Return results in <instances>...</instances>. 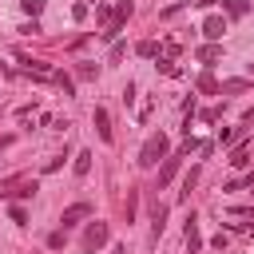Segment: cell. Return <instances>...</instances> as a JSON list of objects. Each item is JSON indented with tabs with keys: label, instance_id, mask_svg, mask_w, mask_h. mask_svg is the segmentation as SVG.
I'll use <instances>...</instances> for the list:
<instances>
[{
	"label": "cell",
	"instance_id": "d6986e66",
	"mask_svg": "<svg viewBox=\"0 0 254 254\" xmlns=\"http://www.w3.org/2000/svg\"><path fill=\"white\" fill-rule=\"evenodd\" d=\"M242 87H246V79H226L218 91H242Z\"/></svg>",
	"mask_w": 254,
	"mask_h": 254
},
{
	"label": "cell",
	"instance_id": "603a6c76",
	"mask_svg": "<svg viewBox=\"0 0 254 254\" xmlns=\"http://www.w3.org/2000/svg\"><path fill=\"white\" fill-rule=\"evenodd\" d=\"M111 254H127V246H115V250H111Z\"/></svg>",
	"mask_w": 254,
	"mask_h": 254
},
{
	"label": "cell",
	"instance_id": "7402d4cb",
	"mask_svg": "<svg viewBox=\"0 0 254 254\" xmlns=\"http://www.w3.org/2000/svg\"><path fill=\"white\" fill-rule=\"evenodd\" d=\"M246 123H254V107H250V111H246Z\"/></svg>",
	"mask_w": 254,
	"mask_h": 254
},
{
	"label": "cell",
	"instance_id": "8992f818",
	"mask_svg": "<svg viewBox=\"0 0 254 254\" xmlns=\"http://www.w3.org/2000/svg\"><path fill=\"white\" fill-rule=\"evenodd\" d=\"M91 123H95V131H99V139H103V143H111V119H107V107H95V115H91Z\"/></svg>",
	"mask_w": 254,
	"mask_h": 254
},
{
	"label": "cell",
	"instance_id": "e0dca14e",
	"mask_svg": "<svg viewBox=\"0 0 254 254\" xmlns=\"http://www.w3.org/2000/svg\"><path fill=\"white\" fill-rule=\"evenodd\" d=\"M95 71H99L95 64H79V79H95Z\"/></svg>",
	"mask_w": 254,
	"mask_h": 254
},
{
	"label": "cell",
	"instance_id": "9a60e30c",
	"mask_svg": "<svg viewBox=\"0 0 254 254\" xmlns=\"http://www.w3.org/2000/svg\"><path fill=\"white\" fill-rule=\"evenodd\" d=\"M250 163V155H246V147H238L234 155H230V167H246Z\"/></svg>",
	"mask_w": 254,
	"mask_h": 254
},
{
	"label": "cell",
	"instance_id": "ba28073f",
	"mask_svg": "<svg viewBox=\"0 0 254 254\" xmlns=\"http://www.w3.org/2000/svg\"><path fill=\"white\" fill-rule=\"evenodd\" d=\"M151 226H155V238H159L163 226H167V206H163V202H155V210H151Z\"/></svg>",
	"mask_w": 254,
	"mask_h": 254
},
{
	"label": "cell",
	"instance_id": "44dd1931",
	"mask_svg": "<svg viewBox=\"0 0 254 254\" xmlns=\"http://www.w3.org/2000/svg\"><path fill=\"white\" fill-rule=\"evenodd\" d=\"M198 4H202V8H214V4H218V0H198Z\"/></svg>",
	"mask_w": 254,
	"mask_h": 254
},
{
	"label": "cell",
	"instance_id": "9c48e42d",
	"mask_svg": "<svg viewBox=\"0 0 254 254\" xmlns=\"http://www.w3.org/2000/svg\"><path fill=\"white\" fill-rule=\"evenodd\" d=\"M187 246H190V254L202 246V238H198V222H194V214L187 218Z\"/></svg>",
	"mask_w": 254,
	"mask_h": 254
},
{
	"label": "cell",
	"instance_id": "52a82bcc",
	"mask_svg": "<svg viewBox=\"0 0 254 254\" xmlns=\"http://www.w3.org/2000/svg\"><path fill=\"white\" fill-rule=\"evenodd\" d=\"M179 159H183V155H167V159H163V167H159V187H167V183L179 175Z\"/></svg>",
	"mask_w": 254,
	"mask_h": 254
},
{
	"label": "cell",
	"instance_id": "ffe728a7",
	"mask_svg": "<svg viewBox=\"0 0 254 254\" xmlns=\"http://www.w3.org/2000/svg\"><path fill=\"white\" fill-rule=\"evenodd\" d=\"M48 246H52V250H60V246H64V230H56V234L48 238Z\"/></svg>",
	"mask_w": 254,
	"mask_h": 254
},
{
	"label": "cell",
	"instance_id": "ac0fdd59",
	"mask_svg": "<svg viewBox=\"0 0 254 254\" xmlns=\"http://www.w3.org/2000/svg\"><path fill=\"white\" fill-rule=\"evenodd\" d=\"M198 91H218V83L210 75H198Z\"/></svg>",
	"mask_w": 254,
	"mask_h": 254
},
{
	"label": "cell",
	"instance_id": "8fae6325",
	"mask_svg": "<svg viewBox=\"0 0 254 254\" xmlns=\"http://www.w3.org/2000/svg\"><path fill=\"white\" fill-rule=\"evenodd\" d=\"M87 171H91V151H79V155H75V175L83 179Z\"/></svg>",
	"mask_w": 254,
	"mask_h": 254
},
{
	"label": "cell",
	"instance_id": "30bf717a",
	"mask_svg": "<svg viewBox=\"0 0 254 254\" xmlns=\"http://www.w3.org/2000/svg\"><path fill=\"white\" fill-rule=\"evenodd\" d=\"M218 56H222V48H218V44H206V48H198V60H202V64H214Z\"/></svg>",
	"mask_w": 254,
	"mask_h": 254
},
{
	"label": "cell",
	"instance_id": "277c9868",
	"mask_svg": "<svg viewBox=\"0 0 254 254\" xmlns=\"http://www.w3.org/2000/svg\"><path fill=\"white\" fill-rule=\"evenodd\" d=\"M83 218H91V202H71V206L60 214L64 230H67V226H75V222H83Z\"/></svg>",
	"mask_w": 254,
	"mask_h": 254
},
{
	"label": "cell",
	"instance_id": "2e32d148",
	"mask_svg": "<svg viewBox=\"0 0 254 254\" xmlns=\"http://www.w3.org/2000/svg\"><path fill=\"white\" fill-rule=\"evenodd\" d=\"M135 52H139V56H155V52H159V48H155V40H143V44H139V48H135Z\"/></svg>",
	"mask_w": 254,
	"mask_h": 254
},
{
	"label": "cell",
	"instance_id": "7c38bea8",
	"mask_svg": "<svg viewBox=\"0 0 254 254\" xmlns=\"http://www.w3.org/2000/svg\"><path fill=\"white\" fill-rule=\"evenodd\" d=\"M32 194H36V183H24V187L8 190V198H32Z\"/></svg>",
	"mask_w": 254,
	"mask_h": 254
},
{
	"label": "cell",
	"instance_id": "3957f363",
	"mask_svg": "<svg viewBox=\"0 0 254 254\" xmlns=\"http://www.w3.org/2000/svg\"><path fill=\"white\" fill-rule=\"evenodd\" d=\"M107 238H111L107 222H99V218H95V222H91V226L83 230V250H87V254H95L99 246H107Z\"/></svg>",
	"mask_w": 254,
	"mask_h": 254
},
{
	"label": "cell",
	"instance_id": "6da1fadb",
	"mask_svg": "<svg viewBox=\"0 0 254 254\" xmlns=\"http://www.w3.org/2000/svg\"><path fill=\"white\" fill-rule=\"evenodd\" d=\"M167 151H171L167 135H163V131H155V135L143 143V151H139V167H155L159 159H167Z\"/></svg>",
	"mask_w": 254,
	"mask_h": 254
},
{
	"label": "cell",
	"instance_id": "5b68a950",
	"mask_svg": "<svg viewBox=\"0 0 254 254\" xmlns=\"http://www.w3.org/2000/svg\"><path fill=\"white\" fill-rule=\"evenodd\" d=\"M222 32H226V20H222V16H206V20H202V36H206L210 44L222 40Z\"/></svg>",
	"mask_w": 254,
	"mask_h": 254
},
{
	"label": "cell",
	"instance_id": "5bb4252c",
	"mask_svg": "<svg viewBox=\"0 0 254 254\" xmlns=\"http://www.w3.org/2000/svg\"><path fill=\"white\" fill-rule=\"evenodd\" d=\"M20 8H24L28 16H40V12H44V0H20Z\"/></svg>",
	"mask_w": 254,
	"mask_h": 254
},
{
	"label": "cell",
	"instance_id": "7a4b0ae2",
	"mask_svg": "<svg viewBox=\"0 0 254 254\" xmlns=\"http://www.w3.org/2000/svg\"><path fill=\"white\" fill-rule=\"evenodd\" d=\"M131 0H119L115 4V12H111V24L103 28V40H119V32H123V24H127V16H131Z\"/></svg>",
	"mask_w": 254,
	"mask_h": 254
},
{
	"label": "cell",
	"instance_id": "4fadbf2b",
	"mask_svg": "<svg viewBox=\"0 0 254 254\" xmlns=\"http://www.w3.org/2000/svg\"><path fill=\"white\" fill-rule=\"evenodd\" d=\"M52 79L64 87V95H71V91H75V87H71V75H64V71H52Z\"/></svg>",
	"mask_w": 254,
	"mask_h": 254
}]
</instances>
